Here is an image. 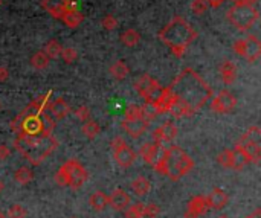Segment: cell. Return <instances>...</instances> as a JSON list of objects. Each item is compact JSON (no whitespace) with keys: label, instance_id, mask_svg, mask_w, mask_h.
Returning <instances> with one entry per match:
<instances>
[{"label":"cell","instance_id":"obj_23","mask_svg":"<svg viewBox=\"0 0 261 218\" xmlns=\"http://www.w3.org/2000/svg\"><path fill=\"white\" fill-rule=\"evenodd\" d=\"M248 163H249V159L245 154V151H243L238 145H235V148L232 150V170L240 171L245 168Z\"/></svg>","mask_w":261,"mask_h":218},{"label":"cell","instance_id":"obj_45","mask_svg":"<svg viewBox=\"0 0 261 218\" xmlns=\"http://www.w3.org/2000/svg\"><path fill=\"white\" fill-rule=\"evenodd\" d=\"M224 2H226V0H206L208 6H213V8H218V6H221Z\"/></svg>","mask_w":261,"mask_h":218},{"label":"cell","instance_id":"obj_6","mask_svg":"<svg viewBox=\"0 0 261 218\" xmlns=\"http://www.w3.org/2000/svg\"><path fill=\"white\" fill-rule=\"evenodd\" d=\"M134 88H136V92L141 95L145 102H154V101H158L159 96L162 95L164 92V87L156 81L153 77L150 75H142V77H139L134 83Z\"/></svg>","mask_w":261,"mask_h":218},{"label":"cell","instance_id":"obj_12","mask_svg":"<svg viewBox=\"0 0 261 218\" xmlns=\"http://www.w3.org/2000/svg\"><path fill=\"white\" fill-rule=\"evenodd\" d=\"M208 211H210V206H208V200L203 195H196L189 200V203L186 205V211H185V218H199L200 215H205Z\"/></svg>","mask_w":261,"mask_h":218},{"label":"cell","instance_id":"obj_52","mask_svg":"<svg viewBox=\"0 0 261 218\" xmlns=\"http://www.w3.org/2000/svg\"><path fill=\"white\" fill-rule=\"evenodd\" d=\"M0 3H2V0H0Z\"/></svg>","mask_w":261,"mask_h":218},{"label":"cell","instance_id":"obj_39","mask_svg":"<svg viewBox=\"0 0 261 218\" xmlns=\"http://www.w3.org/2000/svg\"><path fill=\"white\" fill-rule=\"evenodd\" d=\"M75 116L81 121V122H86L90 119V108L87 105H80L77 110H75Z\"/></svg>","mask_w":261,"mask_h":218},{"label":"cell","instance_id":"obj_17","mask_svg":"<svg viewBox=\"0 0 261 218\" xmlns=\"http://www.w3.org/2000/svg\"><path fill=\"white\" fill-rule=\"evenodd\" d=\"M237 145H238V147H240L243 151H245V154L248 156L249 162L260 163V159H261V147H260L258 142H251V140H246L245 137H241Z\"/></svg>","mask_w":261,"mask_h":218},{"label":"cell","instance_id":"obj_26","mask_svg":"<svg viewBox=\"0 0 261 218\" xmlns=\"http://www.w3.org/2000/svg\"><path fill=\"white\" fill-rule=\"evenodd\" d=\"M139 40H141V35H139V32H136L134 29H127L121 34V42H123L124 46L133 47L139 43Z\"/></svg>","mask_w":261,"mask_h":218},{"label":"cell","instance_id":"obj_54","mask_svg":"<svg viewBox=\"0 0 261 218\" xmlns=\"http://www.w3.org/2000/svg\"><path fill=\"white\" fill-rule=\"evenodd\" d=\"M0 105H2V104H0Z\"/></svg>","mask_w":261,"mask_h":218},{"label":"cell","instance_id":"obj_11","mask_svg":"<svg viewBox=\"0 0 261 218\" xmlns=\"http://www.w3.org/2000/svg\"><path fill=\"white\" fill-rule=\"evenodd\" d=\"M211 110L216 113H231L237 107V98L229 92V90H221L217 93V96L211 101Z\"/></svg>","mask_w":261,"mask_h":218},{"label":"cell","instance_id":"obj_8","mask_svg":"<svg viewBox=\"0 0 261 218\" xmlns=\"http://www.w3.org/2000/svg\"><path fill=\"white\" fill-rule=\"evenodd\" d=\"M232 47L237 55L243 57L249 63H254L261 57V42L255 37V35H249L246 39L237 40Z\"/></svg>","mask_w":261,"mask_h":218},{"label":"cell","instance_id":"obj_10","mask_svg":"<svg viewBox=\"0 0 261 218\" xmlns=\"http://www.w3.org/2000/svg\"><path fill=\"white\" fill-rule=\"evenodd\" d=\"M177 131H179L177 127L174 125L171 121H167L153 131V139L162 150H168L173 145V140L176 139Z\"/></svg>","mask_w":261,"mask_h":218},{"label":"cell","instance_id":"obj_16","mask_svg":"<svg viewBox=\"0 0 261 218\" xmlns=\"http://www.w3.org/2000/svg\"><path fill=\"white\" fill-rule=\"evenodd\" d=\"M161 151H162V148L153 140V142H145V143H142L141 150H139V154H141V157L144 159L145 163H148V165L153 167L154 162L158 160Z\"/></svg>","mask_w":261,"mask_h":218},{"label":"cell","instance_id":"obj_1","mask_svg":"<svg viewBox=\"0 0 261 218\" xmlns=\"http://www.w3.org/2000/svg\"><path fill=\"white\" fill-rule=\"evenodd\" d=\"M170 92L173 102L168 113L176 118H189L196 115L200 108L213 98V90L194 69H185L171 83Z\"/></svg>","mask_w":261,"mask_h":218},{"label":"cell","instance_id":"obj_29","mask_svg":"<svg viewBox=\"0 0 261 218\" xmlns=\"http://www.w3.org/2000/svg\"><path fill=\"white\" fill-rule=\"evenodd\" d=\"M14 178H15L17 183H20V185H28L29 181L34 178V173H32V170H29L28 167H22V168H19V170L15 171Z\"/></svg>","mask_w":261,"mask_h":218},{"label":"cell","instance_id":"obj_35","mask_svg":"<svg viewBox=\"0 0 261 218\" xmlns=\"http://www.w3.org/2000/svg\"><path fill=\"white\" fill-rule=\"evenodd\" d=\"M60 57L66 61V63H74L75 60H77V57H78V53H77V50L74 49V47H63L61 49V53H60Z\"/></svg>","mask_w":261,"mask_h":218},{"label":"cell","instance_id":"obj_24","mask_svg":"<svg viewBox=\"0 0 261 218\" xmlns=\"http://www.w3.org/2000/svg\"><path fill=\"white\" fill-rule=\"evenodd\" d=\"M90 206L95 209V211H104L107 206H109V195L102 191H96L90 195Z\"/></svg>","mask_w":261,"mask_h":218},{"label":"cell","instance_id":"obj_51","mask_svg":"<svg viewBox=\"0 0 261 218\" xmlns=\"http://www.w3.org/2000/svg\"><path fill=\"white\" fill-rule=\"evenodd\" d=\"M235 2H243V0H234V3H235Z\"/></svg>","mask_w":261,"mask_h":218},{"label":"cell","instance_id":"obj_40","mask_svg":"<svg viewBox=\"0 0 261 218\" xmlns=\"http://www.w3.org/2000/svg\"><path fill=\"white\" fill-rule=\"evenodd\" d=\"M101 23H102V28L107 29V31H113L118 26V20L115 19V15H112V14H107L106 17H104Z\"/></svg>","mask_w":261,"mask_h":218},{"label":"cell","instance_id":"obj_15","mask_svg":"<svg viewBox=\"0 0 261 218\" xmlns=\"http://www.w3.org/2000/svg\"><path fill=\"white\" fill-rule=\"evenodd\" d=\"M131 202L130 195L123 189V188H118L115 189L110 195H109V206H112L115 211H124Z\"/></svg>","mask_w":261,"mask_h":218},{"label":"cell","instance_id":"obj_27","mask_svg":"<svg viewBox=\"0 0 261 218\" xmlns=\"http://www.w3.org/2000/svg\"><path fill=\"white\" fill-rule=\"evenodd\" d=\"M49 60H50V58L46 55L43 50H39V52H36V53L32 55L31 64H32V67H36L37 70H42V69H46V67L49 66Z\"/></svg>","mask_w":261,"mask_h":218},{"label":"cell","instance_id":"obj_41","mask_svg":"<svg viewBox=\"0 0 261 218\" xmlns=\"http://www.w3.org/2000/svg\"><path fill=\"white\" fill-rule=\"evenodd\" d=\"M161 212V208L154 203H150V205H145V209H144V217L147 218H158Z\"/></svg>","mask_w":261,"mask_h":218},{"label":"cell","instance_id":"obj_28","mask_svg":"<svg viewBox=\"0 0 261 218\" xmlns=\"http://www.w3.org/2000/svg\"><path fill=\"white\" fill-rule=\"evenodd\" d=\"M81 131H83V134H84L87 139L93 140V139L99 134V125H98L95 121H90V119H89V121L84 122Z\"/></svg>","mask_w":261,"mask_h":218},{"label":"cell","instance_id":"obj_47","mask_svg":"<svg viewBox=\"0 0 261 218\" xmlns=\"http://www.w3.org/2000/svg\"><path fill=\"white\" fill-rule=\"evenodd\" d=\"M243 2H245V3H249V5H255V3L258 2V0H243Z\"/></svg>","mask_w":261,"mask_h":218},{"label":"cell","instance_id":"obj_38","mask_svg":"<svg viewBox=\"0 0 261 218\" xmlns=\"http://www.w3.org/2000/svg\"><path fill=\"white\" fill-rule=\"evenodd\" d=\"M206 9H208L206 0H193V3H191V11H193L196 15H202V14H205Z\"/></svg>","mask_w":261,"mask_h":218},{"label":"cell","instance_id":"obj_21","mask_svg":"<svg viewBox=\"0 0 261 218\" xmlns=\"http://www.w3.org/2000/svg\"><path fill=\"white\" fill-rule=\"evenodd\" d=\"M60 20L67 26V28H78L81 23H83V20H84V15H83V12H80V11H64L63 14H61V17H60Z\"/></svg>","mask_w":261,"mask_h":218},{"label":"cell","instance_id":"obj_25","mask_svg":"<svg viewBox=\"0 0 261 218\" xmlns=\"http://www.w3.org/2000/svg\"><path fill=\"white\" fill-rule=\"evenodd\" d=\"M129 66L123 61V60H119V61H116V63H113L112 64V67H110V75L115 78V80H124L127 75H129Z\"/></svg>","mask_w":261,"mask_h":218},{"label":"cell","instance_id":"obj_30","mask_svg":"<svg viewBox=\"0 0 261 218\" xmlns=\"http://www.w3.org/2000/svg\"><path fill=\"white\" fill-rule=\"evenodd\" d=\"M61 49H63V47H61V44H60L57 40H49V42L44 44L43 52L46 53L49 58H57V57H60Z\"/></svg>","mask_w":261,"mask_h":218},{"label":"cell","instance_id":"obj_7","mask_svg":"<svg viewBox=\"0 0 261 218\" xmlns=\"http://www.w3.org/2000/svg\"><path fill=\"white\" fill-rule=\"evenodd\" d=\"M61 170L64 171L67 186H71L72 189H80L87 180V171L81 165V163L75 159H69L66 163L61 165Z\"/></svg>","mask_w":261,"mask_h":218},{"label":"cell","instance_id":"obj_48","mask_svg":"<svg viewBox=\"0 0 261 218\" xmlns=\"http://www.w3.org/2000/svg\"><path fill=\"white\" fill-rule=\"evenodd\" d=\"M0 218H6V217H5V214H3L2 211H0Z\"/></svg>","mask_w":261,"mask_h":218},{"label":"cell","instance_id":"obj_36","mask_svg":"<svg viewBox=\"0 0 261 218\" xmlns=\"http://www.w3.org/2000/svg\"><path fill=\"white\" fill-rule=\"evenodd\" d=\"M243 137H245L246 140H251V142H258L260 143V139H261V130L258 129L257 125H252L249 127V130L243 134Z\"/></svg>","mask_w":261,"mask_h":218},{"label":"cell","instance_id":"obj_3","mask_svg":"<svg viewBox=\"0 0 261 218\" xmlns=\"http://www.w3.org/2000/svg\"><path fill=\"white\" fill-rule=\"evenodd\" d=\"M159 39L164 44H167L171 49L174 55L182 58L188 46L197 39V32L182 17H174L159 32Z\"/></svg>","mask_w":261,"mask_h":218},{"label":"cell","instance_id":"obj_4","mask_svg":"<svg viewBox=\"0 0 261 218\" xmlns=\"http://www.w3.org/2000/svg\"><path fill=\"white\" fill-rule=\"evenodd\" d=\"M154 171L168 175L171 180H179L194 168V160L180 147L171 145L168 150H162L158 160L153 165Z\"/></svg>","mask_w":261,"mask_h":218},{"label":"cell","instance_id":"obj_31","mask_svg":"<svg viewBox=\"0 0 261 218\" xmlns=\"http://www.w3.org/2000/svg\"><path fill=\"white\" fill-rule=\"evenodd\" d=\"M144 209L145 205L144 203H136V205H129L124 211V217L126 218H144Z\"/></svg>","mask_w":261,"mask_h":218},{"label":"cell","instance_id":"obj_2","mask_svg":"<svg viewBox=\"0 0 261 218\" xmlns=\"http://www.w3.org/2000/svg\"><path fill=\"white\" fill-rule=\"evenodd\" d=\"M14 147L32 165L40 163L49 157L58 147V140L52 134H17L14 139Z\"/></svg>","mask_w":261,"mask_h":218},{"label":"cell","instance_id":"obj_19","mask_svg":"<svg viewBox=\"0 0 261 218\" xmlns=\"http://www.w3.org/2000/svg\"><path fill=\"white\" fill-rule=\"evenodd\" d=\"M218 70H220V77H221L224 84H232L237 80V66L232 61L224 60L220 64Z\"/></svg>","mask_w":261,"mask_h":218},{"label":"cell","instance_id":"obj_14","mask_svg":"<svg viewBox=\"0 0 261 218\" xmlns=\"http://www.w3.org/2000/svg\"><path fill=\"white\" fill-rule=\"evenodd\" d=\"M47 113L54 118V119H63L69 115V112H71V107H69V104L63 99V98H57L55 101H49L47 107H46Z\"/></svg>","mask_w":261,"mask_h":218},{"label":"cell","instance_id":"obj_50","mask_svg":"<svg viewBox=\"0 0 261 218\" xmlns=\"http://www.w3.org/2000/svg\"><path fill=\"white\" fill-rule=\"evenodd\" d=\"M217 218H229L228 215H220V217H217Z\"/></svg>","mask_w":261,"mask_h":218},{"label":"cell","instance_id":"obj_34","mask_svg":"<svg viewBox=\"0 0 261 218\" xmlns=\"http://www.w3.org/2000/svg\"><path fill=\"white\" fill-rule=\"evenodd\" d=\"M217 160L221 167L224 168H232V150H223L218 156Z\"/></svg>","mask_w":261,"mask_h":218},{"label":"cell","instance_id":"obj_46","mask_svg":"<svg viewBox=\"0 0 261 218\" xmlns=\"http://www.w3.org/2000/svg\"><path fill=\"white\" fill-rule=\"evenodd\" d=\"M260 214H261V209H257L252 215H249V217H246V218H260Z\"/></svg>","mask_w":261,"mask_h":218},{"label":"cell","instance_id":"obj_9","mask_svg":"<svg viewBox=\"0 0 261 218\" xmlns=\"http://www.w3.org/2000/svg\"><path fill=\"white\" fill-rule=\"evenodd\" d=\"M112 148H113V156H115V160L118 162L119 167L123 168H130L134 160H136V153L133 151V148L130 145H127V142L116 136L113 140H112Z\"/></svg>","mask_w":261,"mask_h":218},{"label":"cell","instance_id":"obj_53","mask_svg":"<svg viewBox=\"0 0 261 218\" xmlns=\"http://www.w3.org/2000/svg\"><path fill=\"white\" fill-rule=\"evenodd\" d=\"M72 218H77V217H72Z\"/></svg>","mask_w":261,"mask_h":218},{"label":"cell","instance_id":"obj_20","mask_svg":"<svg viewBox=\"0 0 261 218\" xmlns=\"http://www.w3.org/2000/svg\"><path fill=\"white\" fill-rule=\"evenodd\" d=\"M42 6L46 12H49L54 19H58L64 12V0H43Z\"/></svg>","mask_w":261,"mask_h":218},{"label":"cell","instance_id":"obj_37","mask_svg":"<svg viewBox=\"0 0 261 218\" xmlns=\"http://www.w3.org/2000/svg\"><path fill=\"white\" fill-rule=\"evenodd\" d=\"M26 209L22 205H12L8 211V218H25Z\"/></svg>","mask_w":261,"mask_h":218},{"label":"cell","instance_id":"obj_33","mask_svg":"<svg viewBox=\"0 0 261 218\" xmlns=\"http://www.w3.org/2000/svg\"><path fill=\"white\" fill-rule=\"evenodd\" d=\"M137 118H142L141 105H136V104L127 105V108L124 110V119H137Z\"/></svg>","mask_w":261,"mask_h":218},{"label":"cell","instance_id":"obj_49","mask_svg":"<svg viewBox=\"0 0 261 218\" xmlns=\"http://www.w3.org/2000/svg\"><path fill=\"white\" fill-rule=\"evenodd\" d=\"M2 189H3V183L0 181V192H2Z\"/></svg>","mask_w":261,"mask_h":218},{"label":"cell","instance_id":"obj_5","mask_svg":"<svg viewBox=\"0 0 261 218\" xmlns=\"http://www.w3.org/2000/svg\"><path fill=\"white\" fill-rule=\"evenodd\" d=\"M228 22L238 31H248L251 29L255 22L260 19V12L254 5L245 2H235L226 12Z\"/></svg>","mask_w":261,"mask_h":218},{"label":"cell","instance_id":"obj_13","mask_svg":"<svg viewBox=\"0 0 261 218\" xmlns=\"http://www.w3.org/2000/svg\"><path fill=\"white\" fill-rule=\"evenodd\" d=\"M121 127H123V130L130 136V137H139L142 136L147 129H148V122L144 119V118H137V119H124L123 124H121Z\"/></svg>","mask_w":261,"mask_h":218},{"label":"cell","instance_id":"obj_44","mask_svg":"<svg viewBox=\"0 0 261 218\" xmlns=\"http://www.w3.org/2000/svg\"><path fill=\"white\" fill-rule=\"evenodd\" d=\"M9 77V70L5 66H0V83H5Z\"/></svg>","mask_w":261,"mask_h":218},{"label":"cell","instance_id":"obj_22","mask_svg":"<svg viewBox=\"0 0 261 218\" xmlns=\"http://www.w3.org/2000/svg\"><path fill=\"white\" fill-rule=\"evenodd\" d=\"M131 189H133V192H134L136 195L144 197V195H147V194L150 192V189H151V181H150L147 177H144V175H139V177H136V178L131 181Z\"/></svg>","mask_w":261,"mask_h":218},{"label":"cell","instance_id":"obj_42","mask_svg":"<svg viewBox=\"0 0 261 218\" xmlns=\"http://www.w3.org/2000/svg\"><path fill=\"white\" fill-rule=\"evenodd\" d=\"M80 0H64V11H80Z\"/></svg>","mask_w":261,"mask_h":218},{"label":"cell","instance_id":"obj_32","mask_svg":"<svg viewBox=\"0 0 261 218\" xmlns=\"http://www.w3.org/2000/svg\"><path fill=\"white\" fill-rule=\"evenodd\" d=\"M141 113H142V118L147 122L153 121L156 116H159V113H158V110H156V107H154L153 102H145L144 105H141Z\"/></svg>","mask_w":261,"mask_h":218},{"label":"cell","instance_id":"obj_18","mask_svg":"<svg viewBox=\"0 0 261 218\" xmlns=\"http://www.w3.org/2000/svg\"><path fill=\"white\" fill-rule=\"evenodd\" d=\"M206 200H208V206H210V209H217V211H220V209H223L226 205H228V200H229V195L226 194L223 189H220V188H216V189H213V192L206 197Z\"/></svg>","mask_w":261,"mask_h":218},{"label":"cell","instance_id":"obj_43","mask_svg":"<svg viewBox=\"0 0 261 218\" xmlns=\"http://www.w3.org/2000/svg\"><path fill=\"white\" fill-rule=\"evenodd\" d=\"M11 156V150L6 145H0V160H6Z\"/></svg>","mask_w":261,"mask_h":218}]
</instances>
